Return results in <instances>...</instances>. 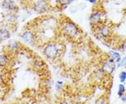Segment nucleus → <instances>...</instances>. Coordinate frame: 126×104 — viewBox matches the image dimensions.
<instances>
[{"label": "nucleus", "instance_id": "nucleus-23", "mask_svg": "<svg viewBox=\"0 0 126 104\" xmlns=\"http://www.w3.org/2000/svg\"><path fill=\"white\" fill-rule=\"evenodd\" d=\"M84 1H89V0H84Z\"/></svg>", "mask_w": 126, "mask_h": 104}, {"label": "nucleus", "instance_id": "nucleus-8", "mask_svg": "<svg viewBox=\"0 0 126 104\" xmlns=\"http://www.w3.org/2000/svg\"><path fill=\"white\" fill-rule=\"evenodd\" d=\"M11 36V33L6 28L1 27L0 28V42L7 40Z\"/></svg>", "mask_w": 126, "mask_h": 104}, {"label": "nucleus", "instance_id": "nucleus-12", "mask_svg": "<svg viewBox=\"0 0 126 104\" xmlns=\"http://www.w3.org/2000/svg\"><path fill=\"white\" fill-rule=\"evenodd\" d=\"M9 48L11 51H16L20 48V44L18 42H11L9 44Z\"/></svg>", "mask_w": 126, "mask_h": 104}, {"label": "nucleus", "instance_id": "nucleus-6", "mask_svg": "<svg viewBox=\"0 0 126 104\" xmlns=\"http://www.w3.org/2000/svg\"><path fill=\"white\" fill-rule=\"evenodd\" d=\"M21 38L23 41L27 44H32L35 43L37 39L36 33L30 29L26 30L21 34Z\"/></svg>", "mask_w": 126, "mask_h": 104}, {"label": "nucleus", "instance_id": "nucleus-14", "mask_svg": "<svg viewBox=\"0 0 126 104\" xmlns=\"http://www.w3.org/2000/svg\"><path fill=\"white\" fill-rule=\"evenodd\" d=\"M94 104H109V101L107 99H106L105 96H100L95 101Z\"/></svg>", "mask_w": 126, "mask_h": 104}, {"label": "nucleus", "instance_id": "nucleus-17", "mask_svg": "<svg viewBox=\"0 0 126 104\" xmlns=\"http://www.w3.org/2000/svg\"><path fill=\"white\" fill-rule=\"evenodd\" d=\"M119 78H120V82L121 83H123L126 81V71H121L120 75H119Z\"/></svg>", "mask_w": 126, "mask_h": 104}, {"label": "nucleus", "instance_id": "nucleus-4", "mask_svg": "<svg viewBox=\"0 0 126 104\" xmlns=\"http://www.w3.org/2000/svg\"><path fill=\"white\" fill-rule=\"evenodd\" d=\"M104 15V14L102 11L97 10V11H93L90 15V18H89L90 25L93 27H94L104 23V21L103 20Z\"/></svg>", "mask_w": 126, "mask_h": 104}, {"label": "nucleus", "instance_id": "nucleus-7", "mask_svg": "<svg viewBox=\"0 0 126 104\" xmlns=\"http://www.w3.org/2000/svg\"><path fill=\"white\" fill-rule=\"evenodd\" d=\"M33 9L36 12L44 13L48 9V4L46 0H37L33 4Z\"/></svg>", "mask_w": 126, "mask_h": 104}, {"label": "nucleus", "instance_id": "nucleus-9", "mask_svg": "<svg viewBox=\"0 0 126 104\" xmlns=\"http://www.w3.org/2000/svg\"><path fill=\"white\" fill-rule=\"evenodd\" d=\"M2 7L6 10L13 11V10H15L16 6L13 0H4L2 3Z\"/></svg>", "mask_w": 126, "mask_h": 104}, {"label": "nucleus", "instance_id": "nucleus-13", "mask_svg": "<svg viewBox=\"0 0 126 104\" xmlns=\"http://www.w3.org/2000/svg\"><path fill=\"white\" fill-rule=\"evenodd\" d=\"M126 92V87L123 85V83H121L118 85V96L119 97H122L124 95Z\"/></svg>", "mask_w": 126, "mask_h": 104}, {"label": "nucleus", "instance_id": "nucleus-10", "mask_svg": "<svg viewBox=\"0 0 126 104\" xmlns=\"http://www.w3.org/2000/svg\"><path fill=\"white\" fill-rule=\"evenodd\" d=\"M109 57L110 59H113L115 62L118 59L121 58V54L119 52H118L116 51H114V50H111L109 52Z\"/></svg>", "mask_w": 126, "mask_h": 104}, {"label": "nucleus", "instance_id": "nucleus-15", "mask_svg": "<svg viewBox=\"0 0 126 104\" xmlns=\"http://www.w3.org/2000/svg\"><path fill=\"white\" fill-rule=\"evenodd\" d=\"M72 0H57V3L61 6H67L69 4H70Z\"/></svg>", "mask_w": 126, "mask_h": 104}, {"label": "nucleus", "instance_id": "nucleus-21", "mask_svg": "<svg viewBox=\"0 0 126 104\" xmlns=\"http://www.w3.org/2000/svg\"><path fill=\"white\" fill-rule=\"evenodd\" d=\"M97 0H89V1H90V3H91V4H95L96 3V1H97Z\"/></svg>", "mask_w": 126, "mask_h": 104}, {"label": "nucleus", "instance_id": "nucleus-18", "mask_svg": "<svg viewBox=\"0 0 126 104\" xmlns=\"http://www.w3.org/2000/svg\"><path fill=\"white\" fill-rule=\"evenodd\" d=\"M63 86V82L61 81H57L56 82V84H55V87H56V89L59 90Z\"/></svg>", "mask_w": 126, "mask_h": 104}, {"label": "nucleus", "instance_id": "nucleus-5", "mask_svg": "<svg viewBox=\"0 0 126 104\" xmlns=\"http://www.w3.org/2000/svg\"><path fill=\"white\" fill-rule=\"evenodd\" d=\"M116 68V63L112 59L109 58L106 59L103 63L102 64V71L104 73L107 75H111Z\"/></svg>", "mask_w": 126, "mask_h": 104}, {"label": "nucleus", "instance_id": "nucleus-3", "mask_svg": "<svg viewBox=\"0 0 126 104\" xmlns=\"http://www.w3.org/2000/svg\"><path fill=\"white\" fill-rule=\"evenodd\" d=\"M94 32L96 36L102 39H107L110 38L111 35V28L104 23L99 25L97 27H94Z\"/></svg>", "mask_w": 126, "mask_h": 104}, {"label": "nucleus", "instance_id": "nucleus-19", "mask_svg": "<svg viewBox=\"0 0 126 104\" xmlns=\"http://www.w3.org/2000/svg\"><path fill=\"white\" fill-rule=\"evenodd\" d=\"M121 98V100L123 102H124V103H126V95H123Z\"/></svg>", "mask_w": 126, "mask_h": 104}, {"label": "nucleus", "instance_id": "nucleus-11", "mask_svg": "<svg viewBox=\"0 0 126 104\" xmlns=\"http://www.w3.org/2000/svg\"><path fill=\"white\" fill-rule=\"evenodd\" d=\"M9 62V59L6 54H1L0 55V66H6Z\"/></svg>", "mask_w": 126, "mask_h": 104}, {"label": "nucleus", "instance_id": "nucleus-1", "mask_svg": "<svg viewBox=\"0 0 126 104\" xmlns=\"http://www.w3.org/2000/svg\"><path fill=\"white\" fill-rule=\"evenodd\" d=\"M61 29L63 34L69 39H77L80 35L81 30L77 24L69 18H65L61 21Z\"/></svg>", "mask_w": 126, "mask_h": 104}, {"label": "nucleus", "instance_id": "nucleus-22", "mask_svg": "<svg viewBox=\"0 0 126 104\" xmlns=\"http://www.w3.org/2000/svg\"><path fill=\"white\" fill-rule=\"evenodd\" d=\"M124 67H125V68H126V64L125 65V66H124Z\"/></svg>", "mask_w": 126, "mask_h": 104}, {"label": "nucleus", "instance_id": "nucleus-2", "mask_svg": "<svg viewBox=\"0 0 126 104\" xmlns=\"http://www.w3.org/2000/svg\"><path fill=\"white\" fill-rule=\"evenodd\" d=\"M63 49L60 43L49 42L44 46L43 52L47 59L55 60L60 56Z\"/></svg>", "mask_w": 126, "mask_h": 104}, {"label": "nucleus", "instance_id": "nucleus-20", "mask_svg": "<svg viewBox=\"0 0 126 104\" xmlns=\"http://www.w3.org/2000/svg\"><path fill=\"white\" fill-rule=\"evenodd\" d=\"M58 104H69V103L67 102V101H61V102H60Z\"/></svg>", "mask_w": 126, "mask_h": 104}, {"label": "nucleus", "instance_id": "nucleus-16", "mask_svg": "<svg viewBox=\"0 0 126 104\" xmlns=\"http://www.w3.org/2000/svg\"><path fill=\"white\" fill-rule=\"evenodd\" d=\"M126 64V56L123 57V58H121V60L119 63L116 64V68H121L122 66H125V65Z\"/></svg>", "mask_w": 126, "mask_h": 104}, {"label": "nucleus", "instance_id": "nucleus-24", "mask_svg": "<svg viewBox=\"0 0 126 104\" xmlns=\"http://www.w3.org/2000/svg\"></svg>", "mask_w": 126, "mask_h": 104}]
</instances>
